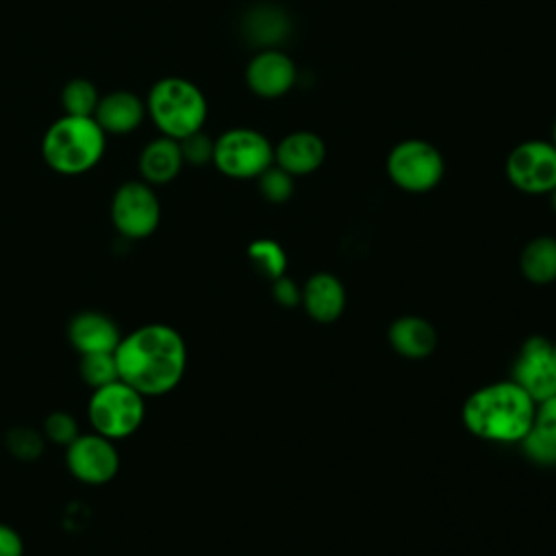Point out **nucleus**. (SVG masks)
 <instances>
[{
  "instance_id": "1",
  "label": "nucleus",
  "mask_w": 556,
  "mask_h": 556,
  "mask_svg": "<svg viewBox=\"0 0 556 556\" xmlns=\"http://www.w3.org/2000/svg\"><path fill=\"white\" fill-rule=\"evenodd\" d=\"M115 361L119 380L143 397H159L180 384L187 369V343L167 324H143L122 334Z\"/></svg>"
},
{
  "instance_id": "2",
  "label": "nucleus",
  "mask_w": 556,
  "mask_h": 556,
  "mask_svg": "<svg viewBox=\"0 0 556 556\" xmlns=\"http://www.w3.org/2000/svg\"><path fill=\"white\" fill-rule=\"evenodd\" d=\"M536 402L515 382L500 380L476 389L463 404L465 428L491 443H521L530 432Z\"/></svg>"
},
{
  "instance_id": "3",
  "label": "nucleus",
  "mask_w": 556,
  "mask_h": 556,
  "mask_svg": "<svg viewBox=\"0 0 556 556\" xmlns=\"http://www.w3.org/2000/svg\"><path fill=\"white\" fill-rule=\"evenodd\" d=\"M106 132L93 117L65 115L52 122L41 141V156L50 169L76 176L93 169L104 156Z\"/></svg>"
},
{
  "instance_id": "4",
  "label": "nucleus",
  "mask_w": 556,
  "mask_h": 556,
  "mask_svg": "<svg viewBox=\"0 0 556 556\" xmlns=\"http://www.w3.org/2000/svg\"><path fill=\"white\" fill-rule=\"evenodd\" d=\"M146 113L165 137L180 141L187 135L202 130L206 119V98L191 80L167 76L152 85L146 100Z\"/></svg>"
},
{
  "instance_id": "5",
  "label": "nucleus",
  "mask_w": 556,
  "mask_h": 556,
  "mask_svg": "<svg viewBox=\"0 0 556 556\" xmlns=\"http://www.w3.org/2000/svg\"><path fill=\"white\" fill-rule=\"evenodd\" d=\"M146 417V397L124 380L91 389L87 402V419L91 430L119 441L135 434Z\"/></svg>"
},
{
  "instance_id": "6",
  "label": "nucleus",
  "mask_w": 556,
  "mask_h": 556,
  "mask_svg": "<svg viewBox=\"0 0 556 556\" xmlns=\"http://www.w3.org/2000/svg\"><path fill=\"white\" fill-rule=\"evenodd\" d=\"M213 163L228 178H258L274 163V146L258 130L230 128L215 139Z\"/></svg>"
},
{
  "instance_id": "7",
  "label": "nucleus",
  "mask_w": 556,
  "mask_h": 556,
  "mask_svg": "<svg viewBox=\"0 0 556 556\" xmlns=\"http://www.w3.org/2000/svg\"><path fill=\"white\" fill-rule=\"evenodd\" d=\"M387 174L402 191L426 193L441 182L445 161L430 141L404 139L387 154Z\"/></svg>"
},
{
  "instance_id": "8",
  "label": "nucleus",
  "mask_w": 556,
  "mask_h": 556,
  "mask_svg": "<svg viewBox=\"0 0 556 556\" xmlns=\"http://www.w3.org/2000/svg\"><path fill=\"white\" fill-rule=\"evenodd\" d=\"M111 222L126 239L150 237L161 222V202L152 185L143 180L119 185L111 200Z\"/></svg>"
},
{
  "instance_id": "9",
  "label": "nucleus",
  "mask_w": 556,
  "mask_h": 556,
  "mask_svg": "<svg viewBox=\"0 0 556 556\" xmlns=\"http://www.w3.org/2000/svg\"><path fill=\"white\" fill-rule=\"evenodd\" d=\"M508 182L530 195L549 193L556 187V146L543 139H528L506 156Z\"/></svg>"
},
{
  "instance_id": "10",
  "label": "nucleus",
  "mask_w": 556,
  "mask_h": 556,
  "mask_svg": "<svg viewBox=\"0 0 556 556\" xmlns=\"http://www.w3.org/2000/svg\"><path fill=\"white\" fill-rule=\"evenodd\" d=\"M65 465L78 482L100 486L117 476L119 452L115 441L91 430L89 434H78L65 447Z\"/></svg>"
},
{
  "instance_id": "11",
  "label": "nucleus",
  "mask_w": 556,
  "mask_h": 556,
  "mask_svg": "<svg viewBox=\"0 0 556 556\" xmlns=\"http://www.w3.org/2000/svg\"><path fill=\"white\" fill-rule=\"evenodd\" d=\"M510 380H515L534 402L556 395V358L552 341L539 334L528 337L515 358Z\"/></svg>"
},
{
  "instance_id": "12",
  "label": "nucleus",
  "mask_w": 556,
  "mask_h": 556,
  "mask_svg": "<svg viewBox=\"0 0 556 556\" xmlns=\"http://www.w3.org/2000/svg\"><path fill=\"white\" fill-rule=\"evenodd\" d=\"M293 59L276 48H263L245 67V83L252 93L261 98H280L295 83Z\"/></svg>"
},
{
  "instance_id": "13",
  "label": "nucleus",
  "mask_w": 556,
  "mask_h": 556,
  "mask_svg": "<svg viewBox=\"0 0 556 556\" xmlns=\"http://www.w3.org/2000/svg\"><path fill=\"white\" fill-rule=\"evenodd\" d=\"M67 339L72 348L83 354L115 352L122 332L117 324L98 311H80L67 324Z\"/></svg>"
},
{
  "instance_id": "14",
  "label": "nucleus",
  "mask_w": 556,
  "mask_h": 556,
  "mask_svg": "<svg viewBox=\"0 0 556 556\" xmlns=\"http://www.w3.org/2000/svg\"><path fill=\"white\" fill-rule=\"evenodd\" d=\"M345 287L330 271H317L302 285V306L317 324H332L345 311Z\"/></svg>"
},
{
  "instance_id": "15",
  "label": "nucleus",
  "mask_w": 556,
  "mask_h": 556,
  "mask_svg": "<svg viewBox=\"0 0 556 556\" xmlns=\"http://www.w3.org/2000/svg\"><path fill=\"white\" fill-rule=\"evenodd\" d=\"M326 159V146L319 135L308 130L289 132L274 148V163L287 174L306 176L313 174Z\"/></svg>"
},
{
  "instance_id": "16",
  "label": "nucleus",
  "mask_w": 556,
  "mask_h": 556,
  "mask_svg": "<svg viewBox=\"0 0 556 556\" xmlns=\"http://www.w3.org/2000/svg\"><path fill=\"white\" fill-rule=\"evenodd\" d=\"M146 117V102L132 91H111L98 100L93 119L104 132L126 135L135 130Z\"/></svg>"
},
{
  "instance_id": "17",
  "label": "nucleus",
  "mask_w": 556,
  "mask_h": 556,
  "mask_svg": "<svg viewBox=\"0 0 556 556\" xmlns=\"http://www.w3.org/2000/svg\"><path fill=\"white\" fill-rule=\"evenodd\" d=\"M389 345L408 361L428 358L437 348L434 326L419 315H402L387 330Z\"/></svg>"
},
{
  "instance_id": "18",
  "label": "nucleus",
  "mask_w": 556,
  "mask_h": 556,
  "mask_svg": "<svg viewBox=\"0 0 556 556\" xmlns=\"http://www.w3.org/2000/svg\"><path fill=\"white\" fill-rule=\"evenodd\" d=\"M182 163L180 143L165 135L152 139L139 154V172L148 185H165L174 180L180 174Z\"/></svg>"
},
{
  "instance_id": "19",
  "label": "nucleus",
  "mask_w": 556,
  "mask_h": 556,
  "mask_svg": "<svg viewBox=\"0 0 556 556\" xmlns=\"http://www.w3.org/2000/svg\"><path fill=\"white\" fill-rule=\"evenodd\" d=\"M519 269L532 285H549L556 280V239L541 235L530 239L519 256Z\"/></svg>"
},
{
  "instance_id": "20",
  "label": "nucleus",
  "mask_w": 556,
  "mask_h": 556,
  "mask_svg": "<svg viewBox=\"0 0 556 556\" xmlns=\"http://www.w3.org/2000/svg\"><path fill=\"white\" fill-rule=\"evenodd\" d=\"M245 33L254 43L271 48V43L282 41L289 33V20L274 7H261L245 17Z\"/></svg>"
},
{
  "instance_id": "21",
  "label": "nucleus",
  "mask_w": 556,
  "mask_h": 556,
  "mask_svg": "<svg viewBox=\"0 0 556 556\" xmlns=\"http://www.w3.org/2000/svg\"><path fill=\"white\" fill-rule=\"evenodd\" d=\"M98 89L87 78H72L65 83L61 91V104L65 115H78V117H93V111L98 106Z\"/></svg>"
},
{
  "instance_id": "22",
  "label": "nucleus",
  "mask_w": 556,
  "mask_h": 556,
  "mask_svg": "<svg viewBox=\"0 0 556 556\" xmlns=\"http://www.w3.org/2000/svg\"><path fill=\"white\" fill-rule=\"evenodd\" d=\"M248 256L252 265L269 280L285 276L287 269V254L282 245L274 239H256L248 245Z\"/></svg>"
},
{
  "instance_id": "23",
  "label": "nucleus",
  "mask_w": 556,
  "mask_h": 556,
  "mask_svg": "<svg viewBox=\"0 0 556 556\" xmlns=\"http://www.w3.org/2000/svg\"><path fill=\"white\" fill-rule=\"evenodd\" d=\"M78 374H80V380L91 389H98V387L119 380L115 352L83 354L80 363H78Z\"/></svg>"
},
{
  "instance_id": "24",
  "label": "nucleus",
  "mask_w": 556,
  "mask_h": 556,
  "mask_svg": "<svg viewBox=\"0 0 556 556\" xmlns=\"http://www.w3.org/2000/svg\"><path fill=\"white\" fill-rule=\"evenodd\" d=\"M7 450L20 460H37L43 452L46 437L28 426H13L4 437Z\"/></svg>"
},
{
  "instance_id": "25",
  "label": "nucleus",
  "mask_w": 556,
  "mask_h": 556,
  "mask_svg": "<svg viewBox=\"0 0 556 556\" xmlns=\"http://www.w3.org/2000/svg\"><path fill=\"white\" fill-rule=\"evenodd\" d=\"M261 195L271 204H282L293 195V176L271 163L258 178Z\"/></svg>"
},
{
  "instance_id": "26",
  "label": "nucleus",
  "mask_w": 556,
  "mask_h": 556,
  "mask_svg": "<svg viewBox=\"0 0 556 556\" xmlns=\"http://www.w3.org/2000/svg\"><path fill=\"white\" fill-rule=\"evenodd\" d=\"M78 424L74 419V415L65 413V410H52L46 415L43 419V437L46 441H52L56 445L67 447L76 437H78Z\"/></svg>"
},
{
  "instance_id": "27",
  "label": "nucleus",
  "mask_w": 556,
  "mask_h": 556,
  "mask_svg": "<svg viewBox=\"0 0 556 556\" xmlns=\"http://www.w3.org/2000/svg\"><path fill=\"white\" fill-rule=\"evenodd\" d=\"M530 434L545 441L547 445L556 447V395H552L543 402H536Z\"/></svg>"
},
{
  "instance_id": "28",
  "label": "nucleus",
  "mask_w": 556,
  "mask_h": 556,
  "mask_svg": "<svg viewBox=\"0 0 556 556\" xmlns=\"http://www.w3.org/2000/svg\"><path fill=\"white\" fill-rule=\"evenodd\" d=\"M178 143H180V152H182V161H185V163L204 165V163L213 161L215 139H211V137L204 135L202 130L187 135V137L180 139Z\"/></svg>"
},
{
  "instance_id": "29",
  "label": "nucleus",
  "mask_w": 556,
  "mask_h": 556,
  "mask_svg": "<svg viewBox=\"0 0 556 556\" xmlns=\"http://www.w3.org/2000/svg\"><path fill=\"white\" fill-rule=\"evenodd\" d=\"M271 295L285 308H295L302 302V287L287 274L271 280Z\"/></svg>"
},
{
  "instance_id": "30",
  "label": "nucleus",
  "mask_w": 556,
  "mask_h": 556,
  "mask_svg": "<svg viewBox=\"0 0 556 556\" xmlns=\"http://www.w3.org/2000/svg\"><path fill=\"white\" fill-rule=\"evenodd\" d=\"M0 556H24V541L13 526L0 523Z\"/></svg>"
},
{
  "instance_id": "31",
  "label": "nucleus",
  "mask_w": 556,
  "mask_h": 556,
  "mask_svg": "<svg viewBox=\"0 0 556 556\" xmlns=\"http://www.w3.org/2000/svg\"><path fill=\"white\" fill-rule=\"evenodd\" d=\"M549 200H552V208H554V213H556V187L549 191Z\"/></svg>"
},
{
  "instance_id": "32",
  "label": "nucleus",
  "mask_w": 556,
  "mask_h": 556,
  "mask_svg": "<svg viewBox=\"0 0 556 556\" xmlns=\"http://www.w3.org/2000/svg\"><path fill=\"white\" fill-rule=\"evenodd\" d=\"M552 139H554V141H552V143H554V146H556V119H554V128H552Z\"/></svg>"
},
{
  "instance_id": "33",
  "label": "nucleus",
  "mask_w": 556,
  "mask_h": 556,
  "mask_svg": "<svg viewBox=\"0 0 556 556\" xmlns=\"http://www.w3.org/2000/svg\"><path fill=\"white\" fill-rule=\"evenodd\" d=\"M552 352H554V358H556V341L552 343Z\"/></svg>"
}]
</instances>
